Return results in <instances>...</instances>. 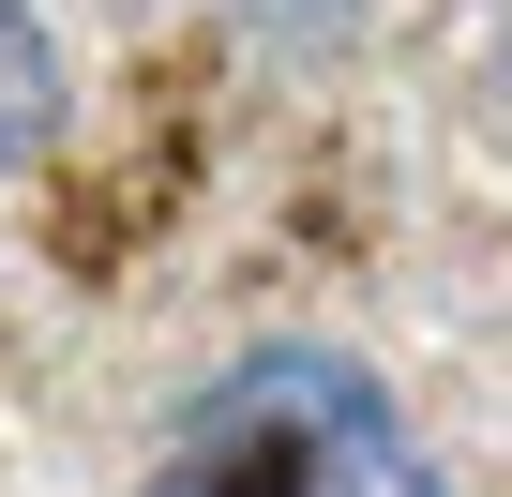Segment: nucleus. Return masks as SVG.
<instances>
[{"mask_svg": "<svg viewBox=\"0 0 512 497\" xmlns=\"http://www.w3.org/2000/svg\"><path fill=\"white\" fill-rule=\"evenodd\" d=\"M151 497H437V452L407 437V407L362 347L287 332V347H241L166 422Z\"/></svg>", "mask_w": 512, "mask_h": 497, "instance_id": "nucleus-1", "label": "nucleus"}, {"mask_svg": "<svg viewBox=\"0 0 512 497\" xmlns=\"http://www.w3.org/2000/svg\"><path fill=\"white\" fill-rule=\"evenodd\" d=\"M46 136H61V46L31 0H0V166H31Z\"/></svg>", "mask_w": 512, "mask_h": 497, "instance_id": "nucleus-2", "label": "nucleus"}, {"mask_svg": "<svg viewBox=\"0 0 512 497\" xmlns=\"http://www.w3.org/2000/svg\"><path fill=\"white\" fill-rule=\"evenodd\" d=\"M241 16L272 31V46H347V31H362V0H241Z\"/></svg>", "mask_w": 512, "mask_h": 497, "instance_id": "nucleus-3", "label": "nucleus"}, {"mask_svg": "<svg viewBox=\"0 0 512 497\" xmlns=\"http://www.w3.org/2000/svg\"><path fill=\"white\" fill-rule=\"evenodd\" d=\"M497 76H512V0H497Z\"/></svg>", "mask_w": 512, "mask_h": 497, "instance_id": "nucleus-4", "label": "nucleus"}]
</instances>
